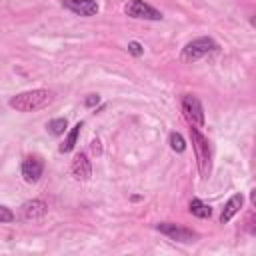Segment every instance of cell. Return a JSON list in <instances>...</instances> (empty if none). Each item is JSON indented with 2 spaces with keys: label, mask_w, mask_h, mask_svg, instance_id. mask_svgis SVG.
<instances>
[{
  "label": "cell",
  "mask_w": 256,
  "mask_h": 256,
  "mask_svg": "<svg viewBox=\"0 0 256 256\" xmlns=\"http://www.w3.org/2000/svg\"><path fill=\"white\" fill-rule=\"evenodd\" d=\"M190 138H192V148L196 154V162H198V172L200 176L206 180L212 172V148L208 138L200 132V128L190 126Z\"/></svg>",
  "instance_id": "7a4b0ae2"
},
{
  "label": "cell",
  "mask_w": 256,
  "mask_h": 256,
  "mask_svg": "<svg viewBox=\"0 0 256 256\" xmlns=\"http://www.w3.org/2000/svg\"><path fill=\"white\" fill-rule=\"evenodd\" d=\"M98 102H100V96L98 94H88V98H84V106H88V108L90 106H96Z\"/></svg>",
  "instance_id": "ac0fdd59"
},
{
  "label": "cell",
  "mask_w": 256,
  "mask_h": 256,
  "mask_svg": "<svg viewBox=\"0 0 256 256\" xmlns=\"http://www.w3.org/2000/svg\"><path fill=\"white\" fill-rule=\"evenodd\" d=\"M182 114L190 122V126H196V128L204 126V108L194 94H186L182 98Z\"/></svg>",
  "instance_id": "8992f818"
},
{
  "label": "cell",
  "mask_w": 256,
  "mask_h": 256,
  "mask_svg": "<svg viewBox=\"0 0 256 256\" xmlns=\"http://www.w3.org/2000/svg\"><path fill=\"white\" fill-rule=\"evenodd\" d=\"M168 142H170V148H172L174 152H184V150H186V142H184L182 134H178V132H172V134L168 136Z\"/></svg>",
  "instance_id": "9a60e30c"
},
{
  "label": "cell",
  "mask_w": 256,
  "mask_h": 256,
  "mask_svg": "<svg viewBox=\"0 0 256 256\" xmlns=\"http://www.w3.org/2000/svg\"><path fill=\"white\" fill-rule=\"evenodd\" d=\"M22 176H24V180L26 182H30V184H34V182H38L40 180V176H42V172H44V164H42V160L38 158V156H28L24 162H22Z\"/></svg>",
  "instance_id": "ba28073f"
},
{
  "label": "cell",
  "mask_w": 256,
  "mask_h": 256,
  "mask_svg": "<svg viewBox=\"0 0 256 256\" xmlns=\"http://www.w3.org/2000/svg\"><path fill=\"white\" fill-rule=\"evenodd\" d=\"M46 212H48V204L44 200H38V198L28 200V202H24L20 206V218L22 220H28V222H34V220L44 218Z\"/></svg>",
  "instance_id": "52a82bcc"
},
{
  "label": "cell",
  "mask_w": 256,
  "mask_h": 256,
  "mask_svg": "<svg viewBox=\"0 0 256 256\" xmlns=\"http://www.w3.org/2000/svg\"><path fill=\"white\" fill-rule=\"evenodd\" d=\"M242 204H244V196H242V194H234V196L224 204L222 214H220V222H222V224L230 222V220L234 218V214H238V212H240Z\"/></svg>",
  "instance_id": "8fae6325"
},
{
  "label": "cell",
  "mask_w": 256,
  "mask_h": 256,
  "mask_svg": "<svg viewBox=\"0 0 256 256\" xmlns=\"http://www.w3.org/2000/svg\"><path fill=\"white\" fill-rule=\"evenodd\" d=\"M14 218H16V214L10 208L0 204V222H14Z\"/></svg>",
  "instance_id": "2e32d148"
},
{
  "label": "cell",
  "mask_w": 256,
  "mask_h": 256,
  "mask_svg": "<svg viewBox=\"0 0 256 256\" xmlns=\"http://www.w3.org/2000/svg\"><path fill=\"white\" fill-rule=\"evenodd\" d=\"M90 148H92L94 154H98V156L102 154V146H100V140H98V138H94V140L90 142Z\"/></svg>",
  "instance_id": "d6986e66"
},
{
  "label": "cell",
  "mask_w": 256,
  "mask_h": 256,
  "mask_svg": "<svg viewBox=\"0 0 256 256\" xmlns=\"http://www.w3.org/2000/svg\"><path fill=\"white\" fill-rule=\"evenodd\" d=\"M72 174H74L76 180H82V182H86L92 176V164H90V160H88V156L84 152L74 156V160H72Z\"/></svg>",
  "instance_id": "30bf717a"
},
{
  "label": "cell",
  "mask_w": 256,
  "mask_h": 256,
  "mask_svg": "<svg viewBox=\"0 0 256 256\" xmlns=\"http://www.w3.org/2000/svg\"><path fill=\"white\" fill-rule=\"evenodd\" d=\"M66 126H68L66 118H54V120H50V122L46 124L48 132H50V134H54V136H60V134H64V132H66Z\"/></svg>",
  "instance_id": "5bb4252c"
},
{
  "label": "cell",
  "mask_w": 256,
  "mask_h": 256,
  "mask_svg": "<svg viewBox=\"0 0 256 256\" xmlns=\"http://www.w3.org/2000/svg\"><path fill=\"white\" fill-rule=\"evenodd\" d=\"M62 6L68 8L74 14H80V16H94V14H98L96 0H62Z\"/></svg>",
  "instance_id": "9c48e42d"
},
{
  "label": "cell",
  "mask_w": 256,
  "mask_h": 256,
  "mask_svg": "<svg viewBox=\"0 0 256 256\" xmlns=\"http://www.w3.org/2000/svg\"><path fill=\"white\" fill-rule=\"evenodd\" d=\"M156 230L164 236H168L170 240L174 242H182V244H190V242H196L198 240V234L190 228H184L180 224H174V222H160L156 224Z\"/></svg>",
  "instance_id": "277c9868"
},
{
  "label": "cell",
  "mask_w": 256,
  "mask_h": 256,
  "mask_svg": "<svg viewBox=\"0 0 256 256\" xmlns=\"http://www.w3.org/2000/svg\"><path fill=\"white\" fill-rule=\"evenodd\" d=\"M54 100V92L46 88H36V90H26L8 100V106L14 108L16 112H36L46 108Z\"/></svg>",
  "instance_id": "6da1fadb"
},
{
  "label": "cell",
  "mask_w": 256,
  "mask_h": 256,
  "mask_svg": "<svg viewBox=\"0 0 256 256\" xmlns=\"http://www.w3.org/2000/svg\"><path fill=\"white\" fill-rule=\"evenodd\" d=\"M216 50H218V44H216L212 38L202 36V38H196V40L188 42V44L182 48L180 58H182L184 62H196V60H200L202 56H206V54H210V52H216Z\"/></svg>",
  "instance_id": "3957f363"
},
{
  "label": "cell",
  "mask_w": 256,
  "mask_h": 256,
  "mask_svg": "<svg viewBox=\"0 0 256 256\" xmlns=\"http://www.w3.org/2000/svg\"><path fill=\"white\" fill-rule=\"evenodd\" d=\"M128 52H130L132 56H142V54H144V48H142L140 42H128Z\"/></svg>",
  "instance_id": "e0dca14e"
},
{
  "label": "cell",
  "mask_w": 256,
  "mask_h": 256,
  "mask_svg": "<svg viewBox=\"0 0 256 256\" xmlns=\"http://www.w3.org/2000/svg\"><path fill=\"white\" fill-rule=\"evenodd\" d=\"M80 128H82V122H78V124H74V128L66 134V138H64V142L60 144V152L62 154H66V152H70V150H74V146H76V142H78V134H80Z\"/></svg>",
  "instance_id": "7c38bea8"
},
{
  "label": "cell",
  "mask_w": 256,
  "mask_h": 256,
  "mask_svg": "<svg viewBox=\"0 0 256 256\" xmlns=\"http://www.w3.org/2000/svg\"><path fill=\"white\" fill-rule=\"evenodd\" d=\"M190 212H192L196 218H210V216H212V208H210L206 202H202L200 198H192V200H190Z\"/></svg>",
  "instance_id": "4fadbf2b"
},
{
  "label": "cell",
  "mask_w": 256,
  "mask_h": 256,
  "mask_svg": "<svg viewBox=\"0 0 256 256\" xmlns=\"http://www.w3.org/2000/svg\"><path fill=\"white\" fill-rule=\"evenodd\" d=\"M124 12L130 16V18H136V20H162V12L156 10L152 4L144 2V0H130L126 6H124Z\"/></svg>",
  "instance_id": "5b68a950"
}]
</instances>
